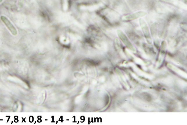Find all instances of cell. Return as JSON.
I'll list each match as a JSON object with an SVG mask.
<instances>
[{
    "label": "cell",
    "instance_id": "1",
    "mask_svg": "<svg viewBox=\"0 0 187 125\" xmlns=\"http://www.w3.org/2000/svg\"><path fill=\"white\" fill-rule=\"evenodd\" d=\"M117 32L119 38L121 39L124 44L131 51H133V52H136L135 48L129 41V39H128L127 37L126 36L125 34L121 30L119 29L117 30Z\"/></svg>",
    "mask_w": 187,
    "mask_h": 125
},
{
    "label": "cell",
    "instance_id": "2",
    "mask_svg": "<svg viewBox=\"0 0 187 125\" xmlns=\"http://www.w3.org/2000/svg\"><path fill=\"white\" fill-rule=\"evenodd\" d=\"M139 23L145 38L147 40L148 43L150 44L152 43V39L151 37H150L149 29L147 23L142 18H140Z\"/></svg>",
    "mask_w": 187,
    "mask_h": 125
},
{
    "label": "cell",
    "instance_id": "3",
    "mask_svg": "<svg viewBox=\"0 0 187 125\" xmlns=\"http://www.w3.org/2000/svg\"><path fill=\"white\" fill-rule=\"evenodd\" d=\"M147 14V13L145 11H139L137 12L124 15L122 17V20L124 21H131L137 18L145 16Z\"/></svg>",
    "mask_w": 187,
    "mask_h": 125
},
{
    "label": "cell",
    "instance_id": "4",
    "mask_svg": "<svg viewBox=\"0 0 187 125\" xmlns=\"http://www.w3.org/2000/svg\"><path fill=\"white\" fill-rule=\"evenodd\" d=\"M1 19L13 35L15 36L17 35L18 32L16 29L7 18L4 16L2 15L1 17Z\"/></svg>",
    "mask_w": 187,
    "mask_h": 125
},
{
    "label": "cell",
    "instance_id": "5",
    "mask_svg": "<svg viewBox=\"0 0 187 125\" xmlns=\"http://www.w3.org/2000/svg\"><path fill=\"white\" fill-rule=\"evenodd\" d=\"M167 66L169 68L177 73L179 75L182 76L183 77H184V78H187V74L185 72L179 69L177 67L170 64H167Z\"/></svg>",
    "mask_w": 187,
    "mask_h": 125
},
{
    "label": "cell",
    "instance_id": "6",
    "mask_svg": "<svg viewBox=\"0 0 187 125\" xmlns=\"http://www.w3.org/2000/svg\"><path fill=\"white\" fill-rule=\"evenodd\" d=\"M162 1H164L165 2L170 3L172 4L175 6H178V7L184 9V10L187 9L186 5L179 0H162Z\"/></svg>",
    "mask_w": 187,
    "mask_h": 125
},
{
    "label": "cell",
    "instance_id": "7",
    "mask_svg": "<svg viewBox=\"0 0 187 125\" xmlns=\"http://www.w3.org/2000/svg\"><path fill=\"white\" fill-rule=\"evenodd\" d=\"M131 66L133 67L134 70L138 74L140 75L143 76L145 77H147V78L152 79V76H150V75L144 73V72H143L142 71H141L139 69H138V68H137V67H136V66L134 65V64H132V63H131Z\"/></svg>",
    "mask_w": 187,
    "mask_h": 125
},
{
    "label": "cell",
    "instance_id": "8",
    "mask_svg": "<svg viewBox=\"0 0 187 125\" xmlns=\"http://www.w3.org/2000/svg\"><path fill=\"white\" fill-rule=\"evenodd\" d=\"M165 57V52L163 51H161L159 54V58L157 63V66L159 67L163 63V59Z\"/></svg>",
    "mask_w": 187,
    "mask_h": 125
},
{
    "label": "cell",
    "instance_id": "9",
    "mask_svg": "<svg viewBox=\"0 0 187 125\" xmlns=\"http://www.w3.org/2000/svg\"><path fill=\"white\" fill-rule=\"evenodd\" d=\"M120 79H121V81H122L124 85L127 87V88H129V86H128L127 84V83L126 79H125V77H124V76L122 75V74L121 72H120Z\"/></svg>",
    "mask_w": 187,
    "mask_h": 125
},
{
    "label": "cell",
    "instance_id": "10",
    "mask_svg": "<svg viewBox=\"0 0 187 125\" xmlns=\"http://www.w3.org/2000/svg\"><path fill=\"white\" fill-rule=\"evenodd\" d=\"M134 61H135L136 63L137 64H140L141 65H144L145 63L142 60L136 57H134Z\"/></svg>",
    "mask_w": 187,
    "mask_h": 125
},
{
    "label": "cell",
    "instance_id": "11",
    "mask_svg": "<svg viewBox=\"0 0 187 125\" xmlns=\"http://www.w3.org/2000/svg\"><path fill=\"white\" fill-rule=\"evenodd\" d=\"M64 10H66L68 8V0H63Z\"/></svg>",
    "mask_w": 187,
    "mask_h": 125
},
{
    "label": "cell",
    "instance_id": "12",
    "mask_svg": "<svg viewBox=\"0 0 187 125\" xmlns=\"http://www.w3.org/2000/svg\"><path fill=\"white\" fill-rule=\"evenodd\" d=\"M2 1H3V0H0V3L2 2Z\"/></svg>",
    "mask_w": 187,
    "mask_h": 125
}]
</instances>
